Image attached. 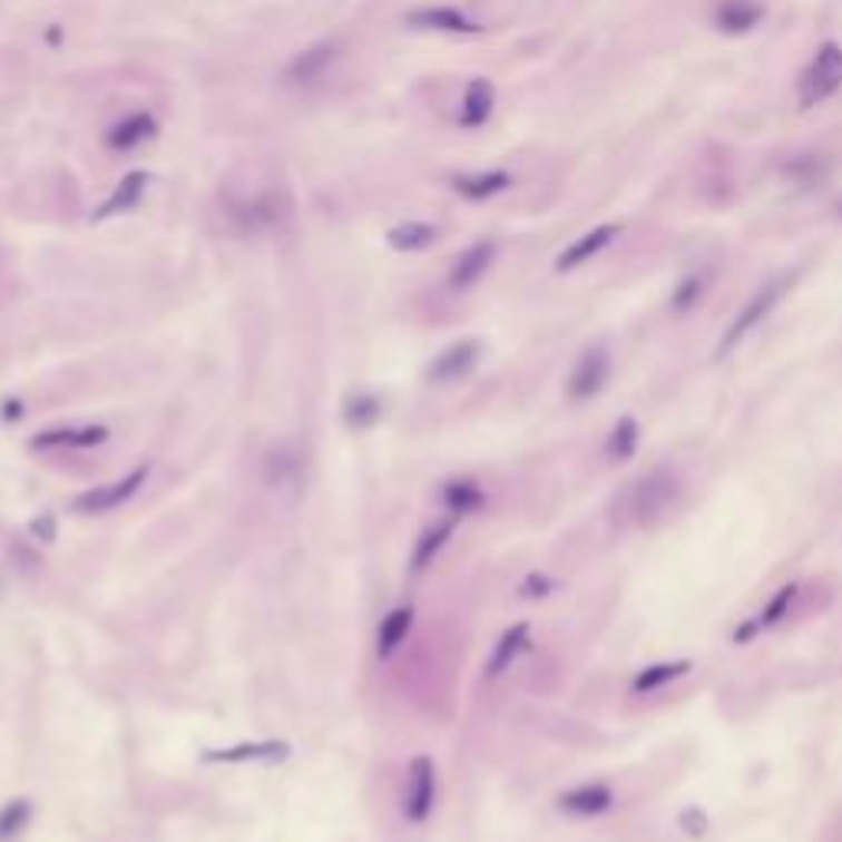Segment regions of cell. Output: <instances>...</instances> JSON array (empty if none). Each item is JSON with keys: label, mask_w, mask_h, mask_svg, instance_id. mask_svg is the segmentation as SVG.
<instances>
[{"label": "cell", "mask_w": 842, "mask_h": 842, "mask_svg": "<svg viewBox=\"0 0 842 842\" xmlns=\"http://www.w3.org/2000/svg\"><path fill=\"white\" fill-rule=\"evenodd\" d=\"M678 493H682V481L668 464L652 468L626 491V517L635 527H652L672 510Z\"/></svg>", "instance_id": "obj_1"}, {"label": "cell", "mask_w": 842, "mask_h": 842, "mask_svg": "<svg viewBox=\"0 0 842 842\" xmlns=\"http://www.w3.org/2000/svg\"><path fill=\"white\" fill-rule=\"evenodd\" d=\"M842 89V47L826 40L820 43V50L813 53V60L806 63V70L800 72L796 82V96H800V109H813L826 99H833Z\"/></svg>", "instance_id": "obj_2"}, {"label": "cell", "mask_w": 842, "mask_h": 842, "mask_svg": "<svg viewBox=\"0 0 842 842\" xmlns=\"http://www.w3.org/2000/svg\"><path fill=\"white\" fill-rule=\"evenodd\" d=\"M786 286H790V277H773V281H767L764 286L754 290V296L741 306V313L734 316V323H731V326L724 330V336H721V346H717V355H721V359L737 350V346L771 316L773 310H776V303L783 300Z\"/></svg>", "instance_id": "obj_3"}, {"label": "cell", "mask_w": 842, "mask_h": 842, "mask_svg": "<svg viewBox=\"0 0 842 842\" xmlns=\"http://www.w3.org/2000/svg\"><path fill=\"white\" fill-rule=\"evenodd\" d=\"M609 372H613V362H609V350L606 346H589L576 359L572 372H569V382H566V392L572 402H589L596 399L606 382H609Z\"/></svg>", "instance_id": "obj_4"}, {"label": "cell", "mask_w": 842, "mask_h": 842, "mask_svg": "<svg viewBox=\"0 0 842 842\" xmlns=\"http://www.w3.org/2000/svg\"><path fill=\"white\" fill-rule=\"evenodd\" d=\"M478 359H481V343L478 340H458V343H451L448 350L434 355V362L428 365V379L438 382V385L461 382L464 375L474 372Z\"/></svg>", "instance_id": "obj_5"}, {"label": "cell", "mask_w": 842, "mask_h": 842, "mask_svg": "<svg viewBox=\"0 0 842 842\" xmlns=\"http://www.w3.org/2000/svg\"><path fill=\"white\" fill-rule=\"evenodd\" d=\"M148 478V468H136L133 474H126L123 481H112V484H102V488H92V491L79 493L72 503L79 513H106V510H116L119 503H126L133 493L139 491Z\"/></svg>", "instance_id": "obj_6"}, {"label": "cell", "mask_w": 842, "mask_h": 842, "mask_svg": "<svg viewBox=\"0 0 842 842\" xmlns=\"http://www.w3.org/2000/svg\"><path fill=\"white\" fill-rule=\"evenodd\" d=\"M619 231H623V224H599V227H593L589 234H582L579 241H572L560 257H557V271H560V274H569V271L589 264L596 254H603V251L619 237Z\"/></svg>", "instance_id": "obj_7"}, {"label": "cell", "mask_w": 842, "mask_h": 842, "mask_svg": "<svg viewBox=\"0 0 842 842\" xmlns=\"http://www.w3.org/2000/svg\"><path fill=\"white\" fill-rule=\"evenodd\" d=\"M405 23L415 30H438V33H481V23L458 7H419L405 17Z\"/></svg>", "instance_id": "obj_8"}, {"label": "cell", "mask_w": 842, "mask_h": 842, "mask_svg": "<svg viewBox=\"0 0 842 842\" xmlns=\"http://www.w3.org/2000/svg\"><path fill=\"white\" fill-rule=\"evenodd\" d=\"M493 257H497V244H493V241H478V244H471V247L454 261V267H451V274H448L451 290H458V293H461V290H471L474 283L491 271Z\"/></svg>", "instance_id": "obj_9"}, {"label": "cell", "mask_w": 842, "mask_h": 842, "mask_svg": "<svg viewBox=\"0 0 842 842\" xmlns=\"http://www.w3.org/2000/svg\"><path fill=\"white\" fill-rule=\"evenodd\" d=\"M227 214L241 224V231H267V227L281 224L283 208H281V198H277V195L264 192V195H254V198L234 202Z\"/></svg>", "instance_id": "obj_10"}, {"label": "cell", "mask_w": 842, "mask_h": 842, "mask_svg": "<svg viewBox=\"0 0 842 842\" xmlns=\"http://www.w3.org/2000/svg\"><path fill=\"white\" fill-rule=\"evenodd\" d=\"M493 102H497V92H493L491 79L484 76H474L464 89V99H461V112H458V126L461 129H481L493 112Z\"/></svg>", "instance_id": "obj_11"}, {"label": "cell", "mask_w": 842, "mask_h": 842, "mask_svg": "<svg viewBox=\"0 0 842 842\" xmlns=\"http://www.w3.org/2000/svg\"><path fill=\"white\" fill-rule=\"evenodd\" d=\"M336 63V43H313L310 50L296 53L286 67V79L293 86H313L316 79H323L326 70Z\"/></svg>", "instance_id": "obj_12"}, {"label": "cell", "mask_w": 842, "mask_h": 842, "mask_svg": "<svg viewBox=\"0 0 842 842\" xmlns=\"http://www.w3.org/2000/svg\"><path fill=\"white\" fill-rule=\"evenodd\" d=\"M434 806V764L428 757L412 761V776H409V803H405V816L412 823L428 820Z\"/></svg>", "instance_id": "obj_13"}, {"label": "cell", "mask_w": 842, "mask_h": 842, "mask_svg": "<svg viewBox=\"0 0 842 842\" xmlns=\"http://www.w3.org/2000/svg\"><path fill=\"white\" fill-rule=\"evenodd\" d=\"M290 754V744L286 741H261V744H237V747H227V751H210L205 754L208 764H277Z\"/></svg>", "instance_id": "obj_14"}, {"label": "cell", "mask_w": 842, "mask_h": 842, "mask_svg": "<svg viewBox=\"0 0 842 842\" xmlns=\"http://www.w3.org/2000/svg\"><path fill=\"white\" fill-rule=\"evenodd\" d=\"M148 182H151V175L148 172H129L119 185H116V192L99 205V210L92 214V221H109V217H116V214H126V210H133L141 202V195H145V188H148Z\"/></svg>", "instance_id": "obj_15"}, {"label": "cell", "mask_w": 842, "mask_h": 842, "mask_svg": "<svg viewBox=\"0 0 842 842\" xmlns=\"http://www.w3.org/2000/svg\"><path fill=\"white\" fill-rule=\"evenodd\" d=\"M560 806L572 816H603L613 806V790L606 783H582L562 793Z\"/></svg>", "instance_id": "obj_16"}, {"label": "cell", "mask_w": 842, "mask_h": 842, "mask_svg": "<svg viewBox=\"0 0 842 842\" xmlns=\"http://www.w3.org/2000/svg\"><path fill=\"white\" fill-rule=\"evenodd\" d=\"M764 7L757 0H721L714 10V23L724 33H747L761 23Z\"/></svg>", "instance_id": "obj_17"}, {"label": "cell", "mask_w": 842, "mask_h": 842, "mask_svg": "<svg viewBox=\"0 0 842 842\" xmlns=\"http://www.w3.org/2000/svg\"><path fill=\"white\" fill-rule=\"evenodd\" d=\"M510 182H513V178H510L507 172L493 168V172H478V175H454V178H451V188H454L461 198H468V202H488L493 195L507 192Z\"/></svg>", "instance_id": "obj_18"}, {"label": "cell", "mask_w": 842, "mask_h": 842, "mask_svg": "<svg viewBox=\"0 0 842 842\" xmlns=\"http://www.w3.org/2000/svg\"><path fill=\"white\" fill-rule=\"evenodd\" d=\"M385 241L399 254H419V251H428L438 244V227L428 221H402L385 234Z\"/></svg>", "instance_id": "obj_19"}, {"label": "cell", "mask_w": 842, "mask_h": 842, "mask_svg": "<svg viewBox=\"0 0 842 842\" xmlns=\"http://www.w3.org/2000/svg\"><path fill=\"white\" fill-rule=\"evenodd\" d=\"M155 129H158V123H155L151 112H133V116L119 119V123L109 129L106 145H109L112 151H129V148H136V145H141L145 139H151Z\"/></svg>", "instance_id": "obj_20"}, {"label": "cell", "mask_w": 842, "mask_h": 842, "mask_svg": "<svg viewBox=\"0 0 842 842\" xmlns=\"http://www.w3.org/2000/svg\"><path fill=\"white\" fill-rule=\"evenodd\" d=\"M527 638H530V626L527 623H520V626H513V629H507L500 635L491 662H488V678H500L513 665V658L527 648Z\"/></svg>", "instance_id": "obj_21"}, {"label": "cell", "mask_w": 842, "mask_h": 842, "mask_svg": "<svg viewBox=\"0 0 842 842\" xmlns=\"http://www.w3.org/2000/svg\"><path fill=\"white\" fill-rule=\"evenodd\" d=\"M796 593H800V586H796V582H786V586H780V589H776V596H773L771 603H767V609H764V613H761V616H757V619H754L751 626H744V629L737 632L734 638H737V642H747V638H751L754 632L771 629V626H776V623H780V619H783V616L790 613V606H793Z\"/></svg>", "instance_id": "obj_22"}, {"label": "cell", "mask_w": 842, "mask_h": 842, "mask_svg": "<svg viewBox=\"0 0 842 842\" xmlns=\"http://www.w3.org/2000/svg\"><path fill=\"white\" fill-rule=\"evenodd\" d=\"M688 672H692V662H662V665H648V668H642V672L635 675L632 692H635V695L658 692L662 685H668V682H675V678H682V675H688Z\"/></svg>", "instance_id": "obj_23"}, {"label": "cell", "mask_w": 842, "mask_h": 842, "mask_svg": "<svg viewBox=\"0 0 842 842\" xmlns=\"http://www.w3.org/2000/svg\"><path fill=\"white\" fill-rule=\"evenodd\" d=\"M409 629H412V609H409V606L392 609V613L382 619V629H379V655L389 658V655L402 645V638L409 635Z\"/></svg>", "instance_id": "obj_24"}, {"label": "cell", "mask_w": 842, "mask_h": 842, "mask_svg": "<svg viewBox=\"0 0 842 842\" xmlns=\"http://www.w3.org/2000/svg\"><path fill=\"white\" fill-rule=\"evenodd\" d=\"M606 451H609V458L613 461H629L632 454L638 451V421L632 419V415H623V419L613 424V431H609V441H606Z\"/></svg>", "instance_id": "obj_25"}, {"label": "cell", "mask_w": 842, "mask_h": 842, "mask_svg": "<svg viewBox=\"0 0 842 842\" xmlns=\"http://www.w3.org/2000/svg\"><path fill=\"white\" fill-rule=\"evenodd\" d=\"M481 503H484V493H481V488H478L474 481H451V484L444 488V507H448L451 513H458V517L478 510Z\"/></svg>", "instance_id": "obj_26"}, {"label": "cell", "mask_w": 842, "mask_h": 842, "mask_svg": "<svg viewBox=\"0 0 842 842\" xmlns=\"http://www.w3.org/2000/svg\"><path fill=\"white\" fill-rule=\"evenodd\" d=\"M451 533H454V523L448 520V523H438V527H431L424 537L419 540V547H415V557H412V569L421 572V569H428V562L434 560L438 554H441V547L451 540Z\"/></svg>", "instance_id": "obj_27"}, {"label": "cell", "mask_w": 842, "mask_h": 842, "mask_svg": "<svg viewBox=\"0 0 842 842\" xmlns=\"http://www.w3.org/2000/svg\"><path fill=\"white\" fill-rule=\"evenodd\" d=\"M382 415V402L369 392H359L346 402V424L350 428H372Z\"/></svg>", "instance_id": "obj_28"}, {"label": "cell", "mask_w": 842, "mask_h": 842, "mask_svg": "<svg viewBox=\"0 0 842 842\" xmlns=\"http://www.w3.org/2000/svg\"><path fill=\"white\" fill-rule=\"evenodd\" d=\"M30 823V803L27 800H13L0 810V842H13Z\"/></svg>", "instance_id": "obj_29"}, {"label": "cell", "mask_w": 842, "mask_h": 842, "mask_svg": "<svg viewBox=\"0 0 842 842\" xmlns=\"http://www.w3.org/2000/svg\"><path fill=\"white\" fill-rule=\"evenodd\" d=\"M702 293H704V281L698 277V274H692V277H685V281L678 283V290H675V296H672V306L682 313H688L698 300H702Z\"/></svg>", "instance_id": "obj_30"}, {"label": "cell", "mask_w": 842, "mask_h": 842, "mask_svg": "<svg viewBox=\"0 0 842 842\" xmlns=\"http://www.w3.org/2000/svg\"><path fill=\"white\" fill-rule=\"evenodd\" d=\"M293 471H296V461H293V458H286V451L271 454V481H274V484H283Z\"/></svg>", "instance_id": "obj_31"}, {"label": "cell", "mask_w": 842, "mask_h": 842, "mask_svg": "<svg viewBox=\"0 0 842 842\" xmlns=\"http://www.w3.org/2000/svg\"><path fill=\"white\" fill-rule=\"evenodd\" d=\"M30 533H33L37 540H43V544H53V540H57V520H53L50 513H40V517L30 523Z\"/></svg>", "instance_id": "obj_32"}, {"label": "cell", "mask_w": 842, "mask_h": 842, "mask_svg": "<svg viewBox=\"0 0 842 842\" xmlns=\"http://www.w3.org/2000/svg\"><path fill=\"white\" fill-rule=\"evenodd\" d=\"M547 589H550V582H547L544 576H530V579L523 582V593H527V596H547Z\"/></svg>", "instance_id": "obj_33"}, {"label": "cell", "mask_w": 842, "mask_h": 842, "mask_svg": "<svg viewBox=\"0 0 842 842\" xmlns=\"http://www.w3.org/2000/svg\"><path fill=\"white\" fill-rule=\"evenodd\" d=\"M3 409H7V412H3L7 419H20V402H7Z\"/></svg>", "instance_id": "obj_34"}, {"label": "cell", "mask_w": 842, "mask_h": 842, "mask_svg": "<svg viewBox=\"0 0 842 842\" xmlns=\"http://www.w3.org/2000/svg\"><path fill=\"white\" fill-rule=\"evenodd\" d=\"M47 40H50V43H60V27H53V30L47 33Z\"/></svg>", "instance_id": "obj_35"}]
</instances>
